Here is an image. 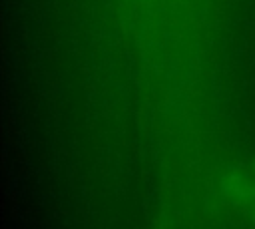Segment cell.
I'll list each match as a JSON object with an SVG mask.
<instances>
[{
  "instance_id": "obj_1",
  "label": "cell",
  "mask_w": 255,
  "mask_h": 229,
  "mask_svg": "<svg viewBox=\"0 0 255 229\" xmlns=\"http://www.w3.org/2000/svg\"><path fill=\"white\" fill-rule=\"evenodd\" d=\"M225 199L255 225V163H239L223 175Z\"/></svg>"
}]
</instances>
